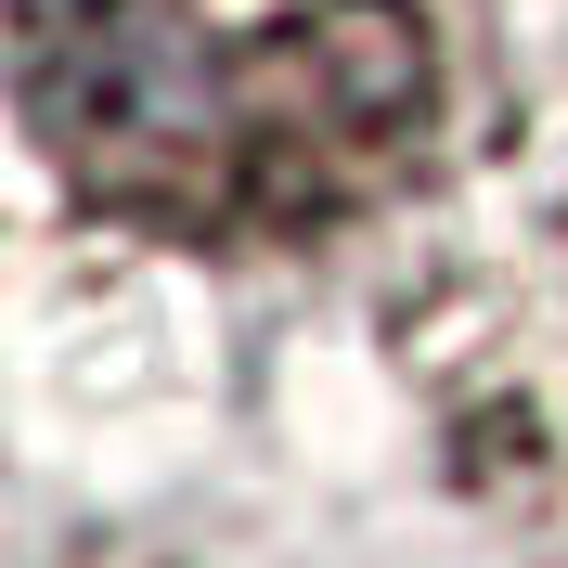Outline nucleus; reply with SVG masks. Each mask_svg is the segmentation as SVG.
Wrapping results in <instances>:
<instances>
[{
  "instance_id": "nucleus-1",
  "label": "nucleus",
  "mask_w": 568,
  "mask_h": 568,
  "mask_svg": "<svg viewBox=\"0 0 568 568\" xmlns=\"http://www.w3.org/2000/svg\"><path fill=\"white\" fill-rule=\"evenodd\" d=\"M465 0H13L39 207L142 258H323L453 169Z\"/></svg>"
},
{
  "instance_id": "nucleus-2",
  "label": "nucleus",
  "mask_w": 568,
  "mask_h": 568,
  "mask_svg": "<svg viewBox=\"0 0 568 568\" xmlns=\"http://www.w3.org/2000/svg\"><path fill=\"white\" fill-rule=\"evenodd\" d=\"M414 426L504 542L568 568V78L439 194L388 284Z\"/></svg>"
},
{
  "instance_id": "nucleus-3",
  "label": "nucleus",
  "mask_w": 568,
  "mask_h": 568,
  "mask_svg": "<svg viewBox=\"0 0 568 568\" xmlns=\"http://www.w3.org/2000/svg\"><path fill=\"white\" fill-rule=\"evenodd\" d=\"M78 568H142V556H78Z\"/></svg>"
}]
</instances>
